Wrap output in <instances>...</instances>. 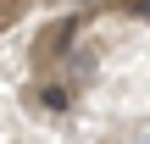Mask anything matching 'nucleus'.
Instances as JSON below:
<instances>
[{
	"label": "nucleus",
	"mask_w": 150,
	"mask_h": 144,
	"mask_svg": "<svg viewBox=\"0 0 150 144\" xmlns=\"http://www.w3.org/2000/svg\"><path fill=\"white\" fill-rule=\"evenodd\" d=\"M72 33H78V17H61V22L50 28V39H45V44H33V61H56V55L72 44Z\"/></svg>",
	"instance_id": "1"
},
{
	"label": "nucleus",
	"mask_w": 150,
	"mask_h": 144,
	"mask_svg": "<svg viewBox=\"0 0 150 144\" xmlns=\"http://www.w3.org/2000/svg\"><path fill=\"white\" fill-rule=\"evenodd\" d=\"M39 100H45L50 111H67V105H72V94H67L61 83H45V89H39Z\"/></svg>",
	"instance_id": "2"
},
{
	"label": "nucleus",
	"mask_w": 150,
	"mask_h": 144,
	"mask_svg": "<svg viewBox=\"0 0 150 144\" xmlns=\"http://www.w3.org/2000/svg\"><path fill=\"white\" fill-rule=\"evenodd\" d=\"M111 6H134V11H145V0H111Z\"/></svg>",
	"instance_id": "3"
}]
</instances>
